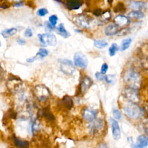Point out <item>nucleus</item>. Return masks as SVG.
I'll list each match as a JSON object with an SVG mask.
<instances>
[{"label":"nucleus","instance_id":"79ce46f5","mask_svg":"<svg viewBox=\"0 0 148 148\" xmlns=\"http://www.w3.org/2000/svg\"><path fill=\"white\" fill-rule=\"evenodd\" d=\"M132 148H146V147H141L138 146L136 144H134L132 145Z\"/></svg>","mask_w":148,"mask_h":148},{"label":"nucleus","instance_id":"72a5a7b5","mask_svg":"<svg viewBox=\"0 0 148 148\" xmlns=\"http://www.w3.org/2000/svg\"><path fill=\"white\" fill-rule=\"evenodd\" d=\"M92 13H93V14H94L96 16H101L103 12H102V10L101 9H100V8H96V9L93 10Z\"/></svg>","mask_w":148,"mask_h":148},{"label":"nucleus","instance_id":"2eb2a0df","mask_svg":"<svg viewBox=\"0 0 148 148\" xmlns=\"http://www.w3.org/2000/svg\"><path fill=\"white\" fill-rule=\"evenodd\" d=\"M90 127H91V131L95 134L98 132L103 127V121L101 120H92Z\"/></svg>","mask_w":148,"mask_h":148},{"label":"nucleus","instance_id":"f257e3e1","mask_svg":"<svg viewBox=\"0 0 148 148\" xmlns=\"http://www.w3.org/2000/svg\"><path fill=\"white\" fill-rule=\"evenodd\" d=\"M124 82L129 87L137 88L141 83V76L139 72L133 69L126 70L123 74Z\"/></svg>","mask_w":148,"mask_h":148},{"label":"nucleus","instance_id":"4468645a","mask_svg":"<svg viewBox=\"0 0 148 148\" xmlns=\"http://www.w3.org/2000/svg\"><path fill=\"white\" fill-rule=\"evenodd\" d=\"M92 84V82L90 77H88V76L84 77L83 79L80 84L81 91L83 93L85 92L91 86Z\"/></svg>","mask_w":148,"mask_h":148},{"label":"nucleus","instance_id":"aec40b11","mask_svg":"<svg viewBox=\"0 0 148 148\" xmlns=\"http://www.w3.org/2000/svg\"><path fill=\"white\" fill-rule=\"evenodd\" d=\"M144 4L145 3L143 2L132 1L129 4L128 7L132 9H134V10H138V9L142 8L145 5Z\"/></svg>","mask_w":148,"mask_h":148},{"label":"nucleus","instance_id":"412c9836","mask_svg":"<svg viewBox=\"0 0 148 148\" xmlns=\"http://www.w3.org/2000/svg\"><path fill=\"white\" fill-rule=\"evenodd\" d=\"M131 42H132V39L131 38H126L123 40L120 46V50L124 51L126 49H127L130 46Z\"/></svg>","mask_w":148,"mask_h":148},{"label":"nucleus","instance_id":"393cba45","mask_svg":"<svg viewBox=\"0 0 148 148\" xmlns=\"http://www.w3.org/2000/svg\"><path fill=\"white\" fill-rule=\"evenodd\" d=\"M119 49V46L116 43H112L109 49V53L110 56H113Z\"/></svg>","mask_w":148,"mask_h":148},{"label":"nucleus","instance_id":"6ab92c4d","mask_svg":"<svg viewBox=\"0 0 148 148\" xmlns=\"http://www.w3.org/2000/svg\"><path fill=\"white\" fill-rule=\"evenodd\" d=\"M17 29L15 28H12L9 29H5L2 31V35L4 38H8L9 36H13L17 33Z\"/></svg>","mask_w":148,"mask_h":148},{"label":"nucleus","instance_id":"2f4dec72","mask_svg":"<svg viewBox=\"0 0 148 148\" xmlns=\"http://www.w3.org/2000/svg\"><path fill=\"white\" fill-rule=\"evenodd\" d=\"M112 113H113V117H114L116 119H117V120L120 119L121 118V114L120 111L118 110H117V109L113 110Z\"/></svg>","mask_w":148,"mask_h":148},{"label":"nucleus","instance_id":"ddd939ff","mask_svg":"<svg viewBox=\"0 0 148 148\" xmlns=\"http://www.w3.org/2000/svg\"><path fill=\"white\" fill-rule=\"evenodd\" d=\"M92 18H89L87 16H82L81 17L78 18L77 21L79 23V26L83 27L84 28H90L91 26V24L92 23ZM77 23V24H79Z\"/></svg>","mask_w":148,"mask_h":148},{"label":"nucleus","instance_id":"c9c22d12","mask_svg":"<svg viewBox=\"0 0 148 148\" xmlns=\"http://www.w3.org/2000/svg\"><path fill=\"white\" fill-rule=\"evenodd\" d=\"M108 65L106 63H103L102 66H101V72L102 74H105L106 71H108Z\"/></svg>","mask_w":148,"mask_h":148},{"label":"nucleus","instance_id":"c756f323","mask_svg":"<svg viewBox=\"0 0 148 148\" xmlns=\"http://www.w3.org/2000/svg\"><path fill=\"white\" fill-rule=\"evenodd\" d=\"M47 13L48 10L46 8H40L36 12V14L39 16H44L46 15Z\"/></svg>","mask_w":148,"mask_h":148},{"label":"nucleus","instance_id":"58836bf2","mask_svg":"<svg viewBox=\"0 0 148 148\" xmlns=\"http://www.w3.org/2000/svg\"><path fill=\"white\" fill-rule=\"evenodd\" d=\"M24 2L23 1H19V2H16L14 3H13V5L14 6H16V7H20L21 6H23L24 5Z\"/></svg>","mask_w":148,"mask_h":148},{"label":"nucleus","instance_id":"e433bc0d","mask_svg":"<svg viewBox=\"0 0 148 148\" xmlns=\"http://www.w3.org/2000/svg\"><path fill=\"white\" fill-rule=\"evenodd\" d=\"M96 78L99 80H102L105 78V76H103V74L101 72H97L95 73Z\"/></svg>","mask_w":148,"mask_h":148},{"label":"nucleus","instance_id":"dca6fc26","mask_svg":"<svg viewBox=\"0 0 148 148\" xmlns=\"http://www.w3.org/2000/svg\"><path fill=\"white\" fill-rule=\"evenodd\" d=\"M136 144L141 147H147L148 145V138L143 135L138 136L136 139Z\"/></svg>","mask_w":148,"mask_h":148},{"label":"nucleus","instance_id":"c03bdc74","mask_svg":"<svg viewBox=\"0 0 148 148\" xmlns=\"http://www.w3.org/2000/svg\"><path fill=\"white\" fill-rule=\"evenodd\" d=\"M108 2H109V4H111L112 3V2H113V0H108Z\"/></svg>","mask_w":148,"mask_h":148},{"label":"nucleus","instance_id":"423d86ee","mask_svg":"<svg viewBox=\"0 0 148 148\" xmlns=\"http://www.w3.org/2000/svg\"><path fill=\"white\" fill-rule=\"evenodd\" d=\"M75 65L80 68H86L88 64L86 56L80 52H77L73 57Z\"/></svg>","mask_w":148,"mask_h":148},{"label":"nucleus","instance_id":"a19ab883","mask_svg":"<svg viewBox=\"0 0 148 148\" xmlns=\"http://www.w3.org/2000/svg\"><path fill=\"white\" fill-rule=\"evenodd\" d=\"M96 148H108L107 145L104 143H101L97 145Z\"/></svg>","mask_w":148,"mask_h":148},{"label":"nucleus","instance_id":"49530a36","mask_svg":"<svg viewBox=\"0 0 148 148\" xmlns=\"http://www.w3.org/2000/svg\"><path fill=\"white\" fill-rule=\"evenodd\" d=\"M0 46H1V43H0Z\"/></svg>","mask_w":148,"mask_h":148},{"label":"nucleus","instance_id":"a878e982","mask_svg":"<svg viewBox=\"0 0 148 148\" xmlns=\"http://www.w3.org/2000/svg\"><path fill=\"white\" fill-rule=\"evenodd\" d=\"M48 54V51L47 50L43 48H41L39 50V51L37 53L35 57H38L40 58H43L47 56Z\"/></svg>","mask_w":148,"mask_h":148},{"label":"nucleus","instance_id":"bb28decb","mask_svg":"<svg viewBox=\"0 0 148 148\" xmlns=\"http://www.w3.org/2000/svg\"><path fill=\"white\" fill-rule=\"evenodd\" d=\"M107 83L109 84H113L115 82V76L114 75H107L105 76L104 78Z\"/></svg>","mask_w":148,"mask_h":148},{"label":"nucleus","instance_id":"b1692460","mask_svg":"<svg viewBox=\"0 0 148 148\" xmlns=\"http://www.w3.org/2000/svg\"><path fill=\"white\" fill-rule=\"evenodd\" d=\"M108 43L104 40H96L94 41V46L99 49H103L108 46Z\"/></svg>","mask_w":148,"mask_h":148},{"label":"nucleus","instance_id":"37998d69","mask_svg":"<svg viewBox=\"0 0 148 148\" xmlns=\"http://www.w3.org/2000/svg\"><path fill=\"white\" fill-rule=\"evenodd\" d=\"M54 1H56V2H59V3H64V2L62 0H54Z\"/></svg>","mask_w":148,"mask_h":148},{"label":"nucleus","instance_id":"7c9ffc66","mask_svg":"<svg viewBox=\"0 0 148 148\" xmlns=\"http://www.w3.org/2000/svg\"><path fill=\"white\" fill-rule=\"evenodd\" d=\"M10 5H11V3L10 2H9L7 1H5L0 3V9H8L10 8Z\"/></svg>","mask_w":148,"mask_h":148},{"label":"nucleus","instance_id":"a18cd8bd","mask_svg":"<svg viewBox=\"0 0 148 148\" xmlns=\"http://www.w3.org/2000/svg\"><path fill=\"white\" fill-rule=\"evenodd\" d=\"M146 131H147V134H148V128H147V130H146Z\"/></svg>","mask_w":148,"mask_h":148},{"label":"nucleus","instance_id":"20e7f679","mask_svg":"<svg viewBox=\"0 0 148 148\" xmlns=\"http://www.w3.org/2000/svg\"><path fill=\"white\" fill-rule=\"evenodd\" d=\"M38 38L41 45L46 47L47 45L49 46H55L57 43V39L55 35L50 34H38Z\"/></svg>","mask_w":148,"mask_h":148},{"label":"nucleus","instance_id":"f8f14e48","mask_svg":"<svg viewBox=\"0 0 148 148\" xmlns=\"http://www.w3.org/2000/svg\"><path fill=\"white\" fill-rule=\"evenodd\" d=\"M97 115V111L91 108H87L85 109L83 113V116L84 119L87 121H92L94 120Z\"/></svg>","mask_w":148,"mask_h":148},{"label":"nucleus","instance_id":"f3484780","mask_svg":"<svg viewBox=\"0 0 148 148\" xmlns=\"http://www.w3.org/2000/svg\"><path fill=\"white\" fill-rule=\"evenodd\" d=\"M128 17L131 19H141L143 17V14L140 11L133 10L128 14Z\"/></svg>","mask_w":148,"mask_h":148},{"label":"nucleus","instance_id":"9d476101","mask_svg":"<svg viewBox=\"0 0 148 148\" xmlns=\"http://www.w3.org/2000/svg\"><path fill=\"white\" fill-rule=\"evenodd\" d=\"M119 27L115 23L109 24L104 29V33L106 36H112L119 32Z\"/></svg>","mask_w":148,"mask_h":148},{"label":"nucleus","instance_id":"cd10ccee","mask_svg":"<svg viewBox=\"0 0 148 148\" xmlns=\"http://www.w3.org/2000/svg\"><path fill=\"white\" fill-rule=\"evenodd\" d=\"M130 32V28H124L121 29L120 31H119L116 34L117 36H124L128 34Z\"/></svg>","mask_w":148,"mask_h":148},{"label":"nucleus","instance_id":"4c0bfd02","mask_svg":"<svg viewBox=\"0 0 148 148\" xmlns=\"http://www.w3.org/2000/svg\"><path fill=\"white\" fill-rule=\"evenodd\" d=\"M27 5L28 6H29L31 8L34 9V8H35V3H34V2H33L32 1H27Z\"/></svg>","mask_w":148,"mask_h":148},{"label":"nucleus","instance_id":"f704fd0d","mask_svg":"<svg viewBox=\"0 0 148 148\" xmlns=\"http://www.w3.org/2000/svg\"><path fill=\"white\" fill-rule=\"evenodd\" d=\"M32 35H33V34H32V31L31 29L30 28H27L24 32V36L27 38H30V37L32 36Z\"/></svg>","mask_w":148,"mask_h":148},{"label":"nucleus","instance_id":"1a4fd4ad","mask_svg":"<svg viewBox=\"0 0 148 148\" xmlns=\"http://www.w3.org/2000/svg\"><path fill=\"white\" fill-rule=\"evenodd\" d=\"M83 0H65L64 5L69 10H76L80 8Z\"/></svg>","mask_w":148,"mask_h":148},{"label":"nucleus","instance_id":"39448f33","mask_svg":"<svg viewBox=\"0 0 148 148\" xmlns=\"http://www.w3.org/2000/svg\"><path fill=\"white\" fill-rule=\"evenodd\" d=\"M60 68L61 71L66 75H71L75 71L72 62L69 60H63L61 62Z\"/></svg>","mask_w":148,"mask_h":148},{"label":"nucleus","instance_id":"5701e85b","mask_svg":"<svg viewBox=\"0 0 148 148\" xmlns=\"http://www.w3.org/2000/svg\"><path fill=\"white\" fill-rule=\"evenodd\" d=\"M14 143L15 145L19 148H28V142L26 141L20 140L16 138L14 139Z\"/></svg>","mask_w":148,"mask_h":148},{"label":"nucleus","instance_id":"0eeeda50","mask_svg":"<svg viewBox=\"0 0 148 148\" xmlns=\"http://www.w3.org/2000/svg\"><path fill=\"white\" fill-rule=\"evenodd\" d=\"M123 95L131 102H135L138 99L137 88L128 87L123 90Z\"/></svg>","mask_w":148,"mask_h":148},{"label":"nucleus","instance_id":"f03ea898","mask_svg":"<svg viewBox=\"0 0 148 148\" xmlns=\"http://www.w3.org/2000/svg\"><path fill=\"white\" fill-rule=\"evenodd\" d=\"M123 110L125 114L134 119L140 118L143 114V110L134 102L129 101L124 105Z\"/></svg>","mask_w":148,"mask_h":148},{"label":"nucleus","instance_id":"7ed1b4c3","mask_svg":"<svg viewBox=\"0 0 148 148\" xmlns=\"http://www.w3.org/2000/svg\"><path fill=\"white\" fill-rule=\"evenodd\" d=\"M34 92L36 97L40 101H46L50 95L49 89L43 85H38L35 87Z\"/></svg>","mask_w":148,"mask_h":148},{"label":"nucleus","instance_id":"6e6552de","mask_svg":"<svg viewBox=\"0 0 148 148\" xmlns=\"http://www.w3.org/2000/svg\"><path fill=\"white\" fill-rule=\"evenodd\" d=\"M109 121L111 125L112 135H113V139L114 140H118L120 139L121 136V131H120L119 125L117 121L112 118H110L109 119Z\"/></svg>","mask_w":148,"mask_h":148},{"label":"nucleus","instance_id":"c85d7f7f","mask_svg":"<svg viewBox=\"0 0 148 148\" xmlns=\"http://www.w3.org/2000/svg\"><path fill=\"white\" fill-rule=\"evenodd\" d=\"M49 22L50 23V24L52 25L55 27V25L57 24V21L58 20V17L56 15H51L49 17Z\"/></svg>","mask_w":148,"mask_h":148},{"label":"nucleus","instance_id":"ea45409f","mask_svg":"<svg viewBox=\"0 0 148 148\" xmlns=\"http://www.w3.org/2000/svg\"><path fill=\"white\" fill-rule=\"evenodd\" d=\"M17 42L18 43V44H19L20 45H24L25 44V41L21 38H18L17 40Z\"/></svg>","mask_w":148,"mask_h":148},{"label":"nucleus","instance_id":"a211bd4d","mask_svg":"<svg viewBox=\"0 0 148 148\" xmlns=\"http://www.w3.org/2000/svg\"><path fill=\"white\" fill-rule=\"evenodd\" d=\"M57 33L60 34L61 36L64 37V38H66L69 36V34L68 31L65 29L64 27V24L62 23H61L58 25V26L57 27Z\"/></svg>","mask_w":148,"mask_h":148},{"label":"nucleus","instance_id":"9b49d317","mask_svg":"<svg viewBox=\"0 0 148 148\" xmlns=\"http://www.w3.org/2000/svg\"><path fill=\"white\" fill-rule=\"evenodd\" d=\"M114 21L119 27H125L128 25L130 23L129 18L123 15H118L116 16L114 18Z\"/></svg>","mask_w":148,"mask_h":148},{"label":"nucleus","instance_id":"473e14b6","mask_svg":"<svg viewBox=\"0 0 148 148\" xmlns=\"http://www.w3.org/2000/svg\"><path fill=\"white\" fill-rule=\"evenodd\" d=\"M45 25L46 27V29H47L49 31L53 30L55 28V27L52 25L50 22H49L48 21H46L45 22Z\"/></svg>","mask_w":148,"mask_h":148},{"label":"nucleus","instance_id":"4be33fe9","mask_svg":"<svg viewBox=\"0 0 148 148\" xmlns=\"http://www.w3.org/2000/svg\"><path fill=\"white\" fill-rule=\"evenodd\" d=\"M113 11L115 13H123L125 11V8L124 5L122 2L117 3L113 8Z\"/></svg>","mask_w":148,"mask_h":148}]
</instances>
